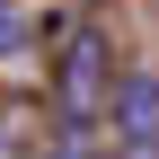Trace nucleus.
Returning a JSON list of instances; mask_svg holds the SVG:
<instances>
[{
    "instance_id": "1",
    "label": "nucleus",
    "mask_w": 159,
    "mask_h": 159,
    "mask_svg": "<svg viewBox=\"0 0 159 159\" xmlns=\"http://www.w3.org/2000/svg\"><path fill=\"white\" fill-rule=\"evenodd\" d=\"M53 97H62V159H89V124L106 115V44H97V27H71Z\"/></svg>"
},
{
    "instance_id": "2",
    "label": "nucleus",
    "mask_w": 159,
    "mask_h": 159,
    "mask_svg": "<svg viewBox=\"0 0 159 159\" xmlns=\"http://www.w3.org/2000/svg\"><path fill=\"white\" fill-rule=\"evenodd\" d=\"M115 133H124V159H159V80L133 71L115 89Z\"/></svg>"
},
{
    "instance_id": "3",
    "label": "nucleus",
    "mask_w": 159,
    "mask_h": 159,
    "mask_svg": "<svg viewBox=\"0 0 159 159\" xmlns=\"http://www.w3.org/2000/svg\"><path fill=\"white\" fill-rule=\"evenodd\" d=\"M18 44H27V18H18V9H9V0H0V62H9V53H18Z\"/></svg>"
}]
</instances>
